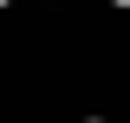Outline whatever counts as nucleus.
Masks as SVG:
<instances>
[{
    "label": "nucleus",
    "instance_id": "1",
    "mask_svg": "<svg viewBox=\"0 0 130 123\" xmlns=\"http://www.w3.org/2000/svg\"><path fill=\"white\" fill-rule=\"evenodd\" d=\"M111 7H130V0H111Z\"/></svg>",
    "mask_w": 130,
    "mask_h": 123
},
{
    "label": "nucleus",
    "instance_id": "3",
    "mask_svg": "<svg viewBox=\"0 0 130 123\" xmlns=\"http://www.w3.org/2000/svg\"><path fill=\"white\" fill-rule=\"evenodd\" d=\"M0 7H13V0H0Z\"/></svg>",
    "mask_w": 130,
    "mask_h": 123
},
{
    "label": "nucleus",
    "instance_id": "2",
    "mask_svg": "<svg viewBox=\"0 0 130 123\" xmlns=\"http://www.w3.org/2000/svg\"><path fill=\"white\" fill-rule=\"evenodd\" d=\"M85 123H104V117H85Z\"/></svg>",
    "mask_w": 130,
    "mask_h": 123
}]
</instances>
